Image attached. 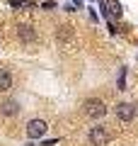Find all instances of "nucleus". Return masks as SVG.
Instances as JSON below:
<instances>
[{"mask_svg": "<svg viewBox=\"0 0 138 146\" xmlns=\"http://www.w3.org/2000/svg\"><path fill=\"white\" fill-rule=\"evenodd\" d=\"M90 144L92 146H107L109 144V131L104 127H92L90 129Z\"/></svg>", "mask_w": 138, "mask_h": 146, "instance_id": "1", "label": "nucleus"}, {"mask_svg": "<svg viewBox=\"0 0 138 146\" xmlns=\"http://www.w3.org/2000/svg\"><path fill=\"white\" fill-rule=\"evenodd\" d=\"M46 129H49V124H46L44 119H29V124H27V136H29V139H39V136L46 134Z\"/></svg>", "mask_w": 138, "mask_h": 146, "instance_id": "2", "label": "nucleus"}, {"mask_svg": "<svg viewBox=\"0 0 138 146\" xmlns=\"http://www.w3.org/2000/svg\"><path fill=\"white\" fill-rule=\"evenodd\" d=\"M85 112L90 117H104V115H107V105H104L102 100L92 98V100H87V102H85Z\"/></svg>", "mask_w": 138, "mask_h": 146, "instance_id": "3", "label": "nucleus"}, {"mask_svg": "<svg viewBox=\"0 0 138 146\" xmlns=\"http://www.w3.org/2000/svg\"><path fill=\"white\" fill-rule=\"evenodd\" d=\"M116 117L121 122H133V117H136V105L131 102H119L116 105Z\"/></svg>", "mask_w": 138, "mask_h": 146, "instance_id": "4", "label": "nucleus"}, {"mask_svg": "<svg viewBox=\"0 0 138 146\" xmlns=\"http://www.w3.org/2000/svg\"><path fill=\"white\" fill-rule=\"evenodd\" d=\"M102 7H104V15H112V17H121V3L119 0H102Z\"/></svg>", "mask_w": 138, "mask_h": 146, "instance_id": "5", "label": "nucleus"}, {"mask_svg": "<svg viewBox=\"0 0 138 146\" xmlns=\"http://www.w3.org/2000/svg\"><path fill=\"white\" fill-rule=\"evenodd\" d=\"M10 88H12V73L7 68H0V93H5Z\"/></svg>", "mask_w": 138, "mask_h": 146, "instance_id": "6", "label": "nucleus"}, {"mask_svg": "<svg viewBox=\"0 0 138 146\" xmlns=\"http://www.w3.org/2000/svg\"><path fill=\"white\" fill-rule=\"evenodd\" d=\"M0 112H3V115H7V117L17 115V112H20V105H17V100H5V102L0 105Z\"/></svg>", "mask_w": 138, "mask_h": 146, "instance_id": "7", "label": "nucleus"}, {"mask_svg": "<svg viewBox=\"0 0 138 146\" xmlns=\"http://www.w3.org/2000/svg\"><path fill=\"white\" fill-rule=\"evenodd\" d=\"M17 34H20V39H22V42H32V39H34V27H32V25H20V27H17Z\"/></svg>", "mask_w": 138, "mask_h": 146, "instance_id": "8", "label": "nucleus"}, {"mask_svg": "<svg viewBox=\"0 0 138 146\" xmlns=\"http://www.w3.org/2000/svg\"><path fill=\"white\" fill-rule=\"evenodd\" d=\"M12 7H17V10H24V7H32V0H7Z\"/></svg>", "mask_w": 138, "mask_h": 146, "instance_id": "9", "label": "nucleus"}, {"mask_svg": "<svg viewBox=\"0 0 138 146\" xmlns=\"http://www.w3.org/2000/svg\"><path fill=\"white\" fill-rule=\"evenodd\" d=\"M136 110H138V105H136Z\"/></svg>", "mask_w": 138, "mask_h": 146, "instance_id": "10", "label": "nucleus"}]
</instances>
